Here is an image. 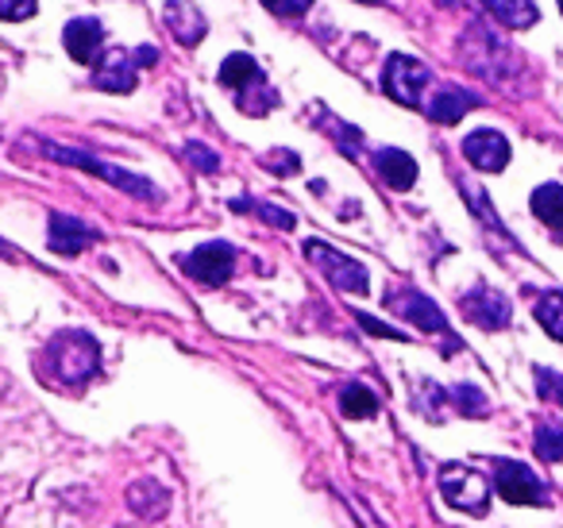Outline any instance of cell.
Wrapping results in <instances>:
<instances>
[{
  "mask_svg": "<svg viewBox=\"0 0 563 528\" xmlns=\"http://www.w3.org/2000/svg\"><path fill=\"white\" fill-rule=\"evenodd\" d=\"M360 317V324L367 328V332H375V336H383V340H406V336L398 332V328H386V324H378L375 317H367V312H355Z\"/></svg>",
  "mask_w": 563,
  "mask_h": 528,
  "instance_id": "4dcf8cb0",
  "label": "cell"
},
{
  "mask_svg": "<svg viewBox=\"0 0 563 528\" xmlns=\"http://www.w3.org/2000/svg\"><path fill=\"white\" fill-rule=\"evenodd\" d=\"M432 81L429 66L417 63L409 55H390L386 58V70H383V89L386 97H394L398 105L406 109H421L424 105V86Z\"/></svg>",
  "mask_w": 563,
  "mask_h": 528,
  "instance_id": "8992f818",
  "label": "cell"
},
{
  "mask_svg": "<svg viewBox=\"0 0 563 528\" xmlns=\"http://www.w3.org/2000/svg\"><path fill=\"white\" fill-rule=\"evenodd\" d=\"M135 70H140L135 55H128V51H109V55L97 63L93 86L104 89V94H132V89H135Z\"/></svg>",
  "mask_w": 563,
  "mask_h": 528,
  "instance_id": "4fadbf2b",
  "label": "cell"
},
{
  "mask_svg": "<svg viewBox=\"0 0 563 528\" xmlns=\"http://www.w3.org/2000/svg\"><path fill=\"white\" fill-rule=\"evenodd\" d=\"M266 166H271L274 174H298V155H294V151H274V155L266 158Z\"/></svg>",
  "mask_w": 563,
  "mask_h": 528,
  "instance_id": "f546056e",
  "label": "cell"
},
{
  "mask_svg": "<svg viewBox=\"0 0 563 528\" xmlns=\"http://www.w3.org/2000/svg\"><path fill=\"white\" fill-rule=\"evenodd\" d=\"M440 494L452 509L483 517L486 505H490V482L467 463H444L440 466Z\"/></svg>",
  "mask_w": 563,
  "mask_h": 528,
  "instance_id": "277c9868",
  "label": "cell"
},
{
  "mask_svg": "<svg viewBox=\"0 0 563 528\" xmlns=\"http://www.w3.org/2000/svg\"><path fill=\"white\" fill-rule=\"evenodd\" d=\"M47 240H51V251H58V255L74 258V255H81V251H86L89 243H97V232H93L89 224H81L78 217H66V212H55V217H51Z\"/></svg>",
  "mask_w": 563,
  "mask_h": 528,
  "instance_id": "5bb4252c",
  "label": "cell"
},
{
  "mask_svg": "<svg viewBox=\"0 0 563 528\" xmlns=\"http://www.w3.org/2000/svg\"><path fill=\"white\" fill-rule=\"evenodd\" d=\"M560 4H563V0H560Z\"/></svg>",
  "mask_w": 563,
  "mask_h": 528,
  "instance_id": "836d02e7",
  "label": "cell"
},
{
  "mask_svg": "<svg viewBox=\"0 0 563 528\" xmlns=\"http://www.w3.org/2000/svg\"><path fill=\"white\" fill-rule=\"evenodd\" d=\"M463 317H467L471 324L486 328V332H498V328L509 324V301L498 294V289L478 286L463 297Z\"/></svg>",
  "mask_w": 563,
  "mask_h": 528,
  "instance_id": "9c48e42d",
  "label": "cell"
},
{
  "mask_svg": "<svg viewBox=\"0 0 563 528\" xmlns=\"http://www.w3.org/2000/svg\"><path fill=\"white\" fill-rule=\"evenodd\" d=\"M306 258H309L313 266H321L324 278H329L336 289H344V294H367V289H371L367 266L355 263V258H352V255H344V251L329 248V243L309 240V243H306Z\"/></svg>",
  "mask_w": 563,
  "mask_h": 528,
  "instance_id": "5b68a950",
  "label": "cell"
},
{
  "mask_svg": "<svg viewBox=\"0 0 563 528\" xmlns=\"http://www.w3.org/2000/svg\"><path fill=\"white\" fill-rule=\"evenodd\" d=\"M97 363H101V348L89 332H58L43 351V366H51L63 386L89 382L97 374Z\"/></svg>",
  "mask_w": 563,
  "mask_h": 528,
  "instance_id": "6da1fadb",
  "label": "cell"
},
{
  "mask_svg": "<svg viewBox=\"0 0 563 528\" xmlns=\"http://www.w3.org/2000/svg\"><path fill=\"white\" fill-rule=\"evenodd\" d=\"M452 397H455V405L467 413V417H486V409H490V405H486V397L478 394L475 386H455Z\"/></svg>",
  "mask_w": 563,
  "mask_h": 528,
  "instance_id": "d4e9b609",
  "label": "cell"
},
{
  "mask_svg": "<svg viewBox=\"0 0 563 528\" xmlns=\"http://www.w3.org/2000/svg\"><path fill=\"white\" fill-rule=\"evenodd\" d=\"M532 212H537L548 228L563 232V186H555V182L552 186H540L537 194H532Z\"/></svg>",
  "mask_w": 563,
  "mask_h": 528,
  "instance_id": "ffe728a7",
  "label": "cell"
},
{
  "mask_svg": "<svg viewBox=\"0 0 563 528\" xmlns=\"http://www.w3.org/2000/svg\"><path fill=\"white\" fill-rule=\"evenodd\" d=\"M263 4H266V12H274V16H282V20H298L313 9V0H263Z\"/></svg>",
  "mask_w": 563,
  "mask_h": 528,
  "instance_id": "4316f807",
  "label": "cell"
},
{
  "mask_svg": "<svg viewBox=\"0 0 563 528\" xmlns=\"http://www.w3.org/2000/svg\"><path fill=\"white\" fill-rule=\"evenodd\" d=\"M178 266L201 286H224L235 271V248L232 243H201L189 255H178Z\"/></svg>",
  "mask_w": 563,
  "mask_h": 528,
  "instance_id": "52a82bcc",
  "label": "cell"
},
{
  "mask_svg": "<svg viewBox=\"0 0 563 528\" xmlns=\"http://www.w3.org/2000/svg\"><path fill=\"white\" fill-rule=\"evenodd\" d=\"M494 490L514 505H544L548 502L540 479L525 463H517V459H498V463H494Z\"/></svg>",
  "mask_w": 563,
  "mask_h": 528,
  "instance_id": "ba28073f",
  "label": "cell"
},
{
  "mask_svg": "<svg viewBox=\"0 0 563 528\" xmlns=\"http://www.w3.org/2000/svg\"><path fill=\"white\" fill-rule=\"evenodd\" d=\"M220 86L232 89L235 94V105L251 117H266L274 109V89L266 86V74L258 70V63L251 55H228L220 63Z\"/></svg>",
  "mask_w": 563,
  "mask_h": 528,
  "instance_id": "7a4b0ae2",
  "label": "cell"
},
{
  "mask_svg": "<svg viewBox=\"0 0 563 528\" xmlns=\"http://www.w3.org/2000/svg\"><path fill=\"white\" fill-rule=\"evenodd\" d=\"M340 413H344L347 420H367V417H375L378 413V397L371 394L367 386H347L344 394H340Z\"/></svg>",
  "mask_w": 563,
  "mask_h": 528,
  "instance_id": "44dd1931",
  "label": "cell"
},
{
  "mask_svg": "<svg viewBox=\"0 0 563 528\" xmlns=\"http://www.w3.org/2000/svg\"><path fill=\"white\" fill-rule=\"evenodd\" d=\"M375 170L383 174L386 186L398 189V194H406V189H413V182H417V163L406 155V151H398V147H383V151H375Z\"/></svg>",
  "mask_w": 563,
  "mask_h": 528,
  "instance_id": "9a60e30c",
  "label": "cell"
},
{
  "mask_svg": "<svg viewBox=\"0 0 563 528\" xmlns=\"http://www.w3.org/2000/svg\"><path fill=\"white\" fill-rule=\"evenodd\" d=\"M135 63H140V66H155L158 63V51L155 47H140V51H135Z\"/></svg>",
  "mask_w": 563,
  "mask_h": 528,
  "instance_id": "1f68e13d",
  "label": "cell"
},
{
  "mask_svg": "<svg viewBox=\"0 0 563 528\" xmlns=\"http://www.w3.org/2000/svg\"><path fill=\"white\" fill-rule=\"evenodd\" d=\"M475 105H478L475 97L463 94V89H440V94L432 97L429 105H424V112H429L437 124H460V120L467 117Z\"/></svg>",
  "mask_w": 563,
  "mask_h": 528,
  "instance_id": "ac0fdd59",
  "label": "cell"
},
{
  "mask_svg": "<svg viewBox=\"0 0 563 528\" xmlns=\"http://www.w3.org/2000/svg\"><path fill=\"white\" fill-rule=\"evenodd\" d=\"M235 212H255V217H263L266 224L282 228V232H290L294 228V217L286 209H274V205H255V201H232Z\"/></svg>",
  "mask_w": 563,
  "mask_h": 528,
  "instance_id": "cb8c5ba5",
  "label": "cell"
},
{
  "mask_svg": "<svg viewBox=\"0 0 563 528\" xmlns=\"http://www.w3.org/2000/svg\"><path fill=\"white\" fill-rule=\"evenodd\" d=\"M128 509L140 513V517L147 520H158L166 509H170V490H163L158 482H132L128 486Z\"/></svg>",
  "mask_w": 563,
  "mask_h": 528,
  "instance_id": "e0dca14e",
  "label": "cell"
},
{
  "mask_svg": "<svg viewBox=\"0 0 563 528\" xmlns=\"http://www.w3.org/2000/svg\"><path fill=\"white\" fill-rule=\"evenodd\" d=\"M186 158H194V166H197V170H205V174L220 170V158L212 155L209 147H201V143H186Z\"/></svg>",
  "mask_w": 563,
  "mask_h": 528,
  "instance_id": "83f0119b",
  "label": "cell"
},
{
  "mask_svg": "<svg viewBox=\"0 0 563 528\" xmlns=\"http://www.w3.org/2000/svg\"><path fill=\"white\" fill-rule=\"evenodd\" d=\"M40 0H0V20H27L35 16Z\"/></svg>",
  "mask_w": 563,
  "mask_h": 528,
  "instance_id": "f1b7e54d",
  "label": "cell"
},
{
  "mask_svg": "<svg viewBox=\"0 0 563 528\" xmlns=\"http://www.w3.org/2000/svg\"><path fill=\"white\" fill-rule=\"evenodd\" d=\"M532 448L548 463H563V425H540L532 436Z\"/></svg>",
  "mask_w": 563,
  "mask_h": 528,
  "instance_id": "603a6c76",
  "label": "cell"
},
{
  "mask_svg": "<svg viewBox=\"0 0 563 528\" xmlns=\"http://www.w3.org/2000/svg\"><path fill=\"white\" fill-rule=\"evenodd\" d=\"M483 4L490 9V16L498 20V24L514 28V32L537 24V4H532V0H483Z\"/></svg>",
  "mask_w": 563,
  "mask_h": 528,
  "instance_id": "d6986e66",
  "label": "cell"
},
{
  "mask_svg": "<svg viewBox=\"0 0 563 528\" xmlns=\"http://www.w3.org/2000/svg\"><path fill=\"white\" fill-rule=\"evenodd\" d=\"M537 320H540V328H544L552 340H560L563 343V294L560 289H552V294H540V301H537Z\"/></svg>",
  "mask_w": 563,
  "mask_h": 528,
  "instance_id": "7402d4cb",
  "label": "cell"
},
{
  "mask_svg": "<svg viewBox=\"0 0 563 528\" xmlns=\"http://www.w3.org/2000/svg\"><path fill=\"white\" fill-rule=\"evenodd\" d=\"M43 155H47V158H55V163H66V166H78V170L97 174V178H104V182H109V186L124 189V194L140 197V201H155V197H158V189L151 186L147 178H140V174H128V170H120V166H109V163H104V158L86 155V151L58 147V143H43Z\"/></svg>",
  "mask_w": 563,
  "mask_h": 528,
  "instance_id": "3957f363",
  "label": "cell"
},
{
  "mask_svg": "<svg viewBox=\"0 0 563 528\" xmlns=\"http://www.w3.org/2000/svg\"><path fill=\"white\" fill-rule=\"evenodd\" d=\"M463 155H467L471 166H478V170H506L509 163V143L501 132H494V128H478V132H471L467 140H463Z\"/></svg>",
  "mask_w": 563,
  "mask_h": 528,
  "instance_id": "30bf717a",
  "label": "cell"
},
{
  "mask_svg": "<svg viewBox=\"0 0 563 528\" xmlns=\"http://www.w3.org/2000/svg\"><path fill=\"white\" fill-rule=\"evenodd\" d=\"M390 309L398 312V317L413 320L421 332H448L444 312H440L424 294H417V289H394V294H390Z\"/></svg>",
  "mask_w": 563,
  "mask_h": 528,
  "instance_id": "8fae6325",
  "label": "cell"
},
{
  "mask_svg": "<svg viewBox=\"0 0 563 528\" xmlns=\"http://www.w3.org/2000/svg\"><path fill=\"white\" fill-rule=\"evenodd\" d=\"M537 394L555 405H563V374L548 371V366H537Z\"/></svg>",
  "mask_w": 563,
  "mask_h": 528,
  "instance_id": "484cf974",
  "label": "cell"
},
{
  "mask_svg": "<svg viewBox=\"0 0 563 528\" xmlns=\"http://www.w3.org/2000/svg\"><path fill=\"white\" fill-rule=\"evenodd\" d=\"M360 4H383V0H360Z\"/></svg>",
  "mask_w": 563,
  "mask_h": 528,
  "instance_id": "d6a6232c",
  "label": "cell"
},
{
  "mask_svg": "<svg viewBox=\"0 0 563 528\" xmlns=\"http://www.w3.org/2000/svg\"><path fill=\"white\" fill-rule=\"evenodd\" d=\"M63 43H66V55H70L74 63L89 66L97 55H101V47H104L101 20H89V16L70 20V24H66V32H63Z\"/></svg>",
  "mask_w": 563,
  "mask_h": 528,
  "instance_id": "7c38bea8",
  "label": "cell"
},
{
  "mask_svg": "<svg viewBox=\"0 0 563 528\" xmlns=\"http://www.w3.org/2000/svg\"><path fill=\"white\" fill-rule=\"evenodd\" d=\"M166 28H170L186 47H197V43L205 40V16L189 0H170V4H166Z\"/></svg>",
  "mask_w": 563,
  "mask_h": 528,
  "instance_id": "2e32d148",
  "label": "cell"
}]
</instances>
